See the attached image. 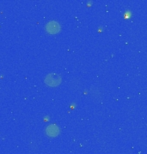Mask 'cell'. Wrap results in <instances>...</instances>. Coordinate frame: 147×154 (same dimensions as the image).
Listing matches in <instances>:
<instances>
[{
	"label": "cell",
	"mask_w": 147,
	"mask_h": 154,
	"mask_svg": "<svg viewBox=\"0 0 147 154\" xmlns=\"http://www.w3.org/2000/svg\"><path fill=\"white\" fill-rule=\"evenodd\" d=\"M44 82L48 87H58L62 82V77L56 73H50L45 77Z\"/></svg>",
	"instance_id": "6da1fadb"
},
{
	"label": "cell",
	"mask_w": 147,
	"mask_h": 154,
	"mask_svg": "<svg viewBox=\"0 0 147 154\" xmlns=\"http://www.w3.org/2000/svg\"><path fill=\"white\" fill-rule=\"evenodd\" d=\"M45 132H46V134L49 136V137H56V136H58L59 134H60V128L58 127V125H56V124H51V125H49L46 128V130H45Z\"/></svg>",
	"instance_id": "3957f363"
},
{
	"label": "cell",
	"mask_w": 147,
	"mask_h": 154,
	"mask_svg": "<svg viewBox=\"0 0 147 154\" xmlns=\"http://www.w3.org/2000/svg\"><path fill=\"white\" fill-rule=\"evenodd\" d=\"M45 29L47 33L50 34H56V33H60V31L61 30V26L60 23L56 21H50L46 24Z\"/></svg>",
	"instance_id": "7a4b0ae2"
}]
</instances>
